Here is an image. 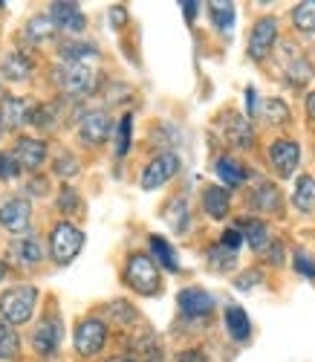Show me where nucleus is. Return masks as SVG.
Masks as SVG:
<instances>
[{
  "instance_id": "obj_37",
  "label": "nucleus",
  "mask_w": 315,
  "mask_h": 362,
  "mask_svg": "<svg viewBox=\"0 0 315 362\" xmlns=\"http://www.w3.org/2000/svg\"><path fill=\"white\" fill-rule=\"evenodd\" d=\"M243 240H246V238H243V229H240V226H232V229L223 232V238H220V247H226V250L237 252Z\"/></svg>"
},
{
  "instance_id": "obj_4",
  "label": "nucleus",
  "mask_w": 315,
  "mask_h": 362,
  "mask_svg": "<svg viewBox=\"0 0 315 362\" xmlns=\"http://www.w3.org/2000/svg\"><path fill=\"white\" fill-rule=\"evenodd\" d=\"M58 84L67 96H81L96 87V70L90 64H61L58 67Z\"/></svg>"
},
{
  "instance_id": "obj_26",
  "label": "nucleus",
  "mask_w": 315,
  "mask_h": 362,
  "mask_svg": "<svg viewBox=\"0 0 315 362\" xmlns=\"http://www.w3.org/2000/svg\"><path fill=\"white\" fill-rule=\"evenodd\" d=\"M150 252H153V258L160 261L165 269H171V273H179L177 252L171 250V244H168L165 238H160V235H150Z\"/></svg>"
},
{
  "instance_id": "obj_40",
  "label": "nucleus",
  "mask_w": 315,
  "mask_h": 362,
  "mask_svg": "<svg viewBox=\"0 0 315 362\" xmlns=\"http://www.w3.org/2000/svg\"><path fill=\"white\" fill-rule=\"evenodd\" d=\"M55 174H61V177H73V174H78V163L73 160V157H58V163H55Z\"/></svg>"
},
{
  "instance_id": "obj_10",
  "label": "nucleus",
  "mask_w": 315,
  "mask_h": 362,
  "mask_svg": "<svg viewBox=\"0 0 315 362\" xmlns=\"http://www.w3.org/2000/svg\"><path fill=\"white\" fill-rule=\"evenodd\" d=\"M32 221V206L23 197H9L6 203H0V226L9 232H23Z\"/></svg>"
},
{
  "instance_id": "obj_43",
  "label": "nucleus",
  "mask_w": 315,
  "mask_h": 362,
  "mask_svg": "<svg viewBox=\"0 0 315 362\" xmlns=\"http://www.w3.org/2000/svg\"><path fill=\"white\" fill-rule=\"evenodd\" d=\"M251 281H261V273H258V269H251V273L240 276V279H237V290H249Z\"/></svg>"
},
{
  "instance_id": "obj_33",
  "label": "nucleus",
  "mask_w": 315,
  "mask_h": 362,
  "mask_svg": "<svg viewBox=\"0 0 315 362\" xmlns=\"http://www.w3.org/2000/svg\"><path fill=\"white\" fill-rule=\"evenodd\" d=\"M52 21H49V15H38V18H32L26 23V38L29 41H44V38H49L52 35Z\"/></svg>"
},
{
  "instance_id": "obj_3",
  "label": "nucleus",
  "mask_w": 315,
  "mask_h": 362,
  "mask_svg": "<svg viewBox=\"0 0 315 362\" xmlns=\"http://www.w3.org/2000/svg\"><path fill=\"white\" fill-rule=\"evenodd\" d=\"M84 247V232L78 226H73L70 221L55 223L52 235H49V252L55 264H70Z\"/></svg>"
},
{
  "instance_id": "obj_35",
  "label": "nucleus",
  "mask_w": 315,
  "mask_h": 362,
  "mask_svg": "<svg viewBox=\"0 0 315 362\" xmlns=\"http://www.w3.org/2000/svg\"><path fill=\"white\" fill-rule=\"evenodd\" d=\"M234 261H237V252H232V250H226V247H214V250L208 252V264H211L214 269H232Z\"/></svg>"
},
{
  "instance_id": "obj_17",
  "label": "nucleus",
  "mask_w": 315,
  "mask_h": 362,
  "mask_svg": "<svg viewBox=\"0 0 315 362\" xmlns=\"http://www.w3.org/2000/svg\"><path fill=\"white\" fill-rule=\"evenodd\" d=\"M223 128H226L229 142L237 145V148H251V142H255V131H251V122H249L246 116H240V113H229L226 122H223Z\"/></svg>"
},
{
  "instance_id": "obj_27",
  "label": "nucleus",
  "mask_w": 315,
  "mask_h": 362,
  "mask_svg": "<svg viewBox=\"0 0 315 362\" xmlns=\"http://www.w3.org/2000/svg\"><path fill=\"white\" fill-rule=\"evenodd\" d=\"M251 206L258 209V212H275L280 209V192L272 186V183H261L251 194Z\"/></svg>"
},
{
  "instance_id": "obj_49",
  "label": "nucleus",
  "mask_w": 315,
  "mask_h": 362,
  "mask_svg": "<svg viewBox=\"0 0 315 362\" xmlns=\"http://www.w3.org/2000/svg\"><path fill=\"white\" fill-rule=\"evenodd\" d=\"M107 362H136V359H131V356H113V359H107Z\"/></svg>"
},
{
  "instance_id": "obj_32",
  "label": "nucleus",
  "mask_w": 315,
  "mask_h": 362,
  "mask_svg": "<svg viewBox=\"0 0 315 362\" xmlns=\"http://www.w3.org/2000/svg\"><path fill=\"white\" fill-rule=\"evenodd\" d=\"M292 23L301 33H315V0H304L292 9Z\"/></svg>"
},
{
  "instance_id": "obj_22",
  "label": "nucleus",
  "mask_w": 315,
  "mask_h": 362,
  "mask_svg": "<svg viewBox=\"0 0 315 362\" xmlns=\"http://www.w3.org/2000/svg\"><path fill=\"white\" fill-rule=\"evenodd\" d=\"M226 327H229L232 339H237V342H246V339L251 337V322H249L246 310L237 308V305L226 308Z\"/></svg>"
},
{
  "instance_id": "obj_12",
  "label": "nucleus",
  "mask_w": 315,
  "mask_h": 362,
  "mask_svg": "<svg viewBox=\"0 0 315 362\" xmlns=\"http://www.w3.org/2000/svg\"><path fill=\"white\" fill-rule=\"evenodd\" d=\"M49 21L61 29V33H73V35H78L81 29L87 26V18L78 9V4H64V0L49 4Z\"/></svg>"
},
{
  "instance_id": "obj_15",
  "label": "nucleus",
  "mask_w": 315,
  "mask_h": 362,
  "mask_svg": "<svg viewBox=\"0 0 315 362\" xmlns=\"http://www.w3.org/2000/svg\"><path fill=\"white\" fill-rule=\"evenodd\" d=\"M12 157L18 160L20 168H38L47 160V145L41 139H18Z\"/></svg>"
},
{
  "instance_id": "obj_51",
  "label": "nucleus",
  "mask_w": 315,
  "mask_h": 362,
  "mask_svg": "<svg viewBox=\"0 0 315 362\" xmlns=\"http://www.w3.org/2000/svg\"><path fill=\"white\" fill-rule=\"evenodd\" d=\"M0 136H4V122H0Z\"/></svg>"
},
{
  "instance_id": "obj_25",
  "label": "nucleus",
  "mask_w": 315,
  "mask_h": 362,
  "mask_svg": "<svg viewBox=\"0 0 315 362\" xmlns=\"http://www.w3.org/2000/svg\"><path fill=\"white\" fill-rule=\"evenodd\" d=\"M61 55H64L67 64H90L99 58V49L93 44H84V41H76V44H64L61 47Z\"/></svg>"
},
{
  "instance_id": "obj_31",
  "label": "nucleus",
  "mask_w": 315,
  "mask_h": 362,
  "mask_svg": "<svg viewBox=\"0 0 315 362\" xmlns=\"http://www.w3.org/2000/svg\"><path fill=\"white\" fill-rule=\"evenodd\" d=\"M131 142H133V116L124 113V116L119 119V128H116V157L128 154Z\"/></svg>"
},
{
  "instance_id": "obj_39",
  "label": "nucleus",
  "mask_w": 315,
  "mask_h": 362,
  "mask_svg": "<svg viewBox=\"0 0 315 362\" xmlns=\"http://www.w3.org/2000/svg\"><path fill=\"white\" fill-rule=\"evenodd\" d=\"M287 76H292V84H304L307 78H312V67L304 62V58H298V62L287 70Z\"/></svg>"
},
{
  "instance_id": "obj_45",
  "label": "nucleus",
  "mask_w": 315,
  "mask_h": 362,
  "mask_svg": "<svg viewBox=\"0 0 315 362\" xmlns=\"http://www.w3.org/2000/svg\"><path fill=\"white\" fill-rule=\"evenodd\" d=\"M246 99H249V113L255 116L258 113V102H255V90H251V87H246Z\"/></svg>"
},
{
  "instance_id": "obj_7",
  "label": "nucleus",
  "mask_w": 315,
  "mask_h": 362,
  "mask_svg": "<svg viewBox=\"0 0 315 362\" xmlns=\"http://www.w3.org/2000/svg\"><path fill=\"white\" fill-rule=\"evenodd\" d=\"M275 38H278V21L272 15L261 18L255 26H251V35H249V58H255V62L266 58Z\"/></svg>"
},
{
  "instance_id": "obj_29",
  "label": "nucleus",
  "mask_w": 315,
  "mask_h": 362,
  "mask_svg": "<svg viewBox=\"0 0 315 362\" xmlns=\"http://www.w3.org/2000/svg\"><path fill=\"white\" fill-rule=\"evenodd\" d=\"M208 12H211V21H214V26L220 29V33H232L234 18H237L234 4H229V0H217V4H211Z\"/></svg>"
},
{
  "instance_id": "obj_28",
  "label": "nucleus",
  "mask_w": 315,
  "mask_h": 362,
  "mask_svg": "<svg viewBox=\"0 0 315 362\" xmlns=\"http://www.w3.org/2000/svg\"><path fill=\"white\" fill-rule=\"evenodd\" d=\"M258 113H261L263 122H269V125H287L290 122V107L283 105L280 99H263Z\"/></svg>"
},
{
  "instance_id": "obj_19",
  "label": "nucleus",
  "mask_w": 315,
  "mask_h": 362,
  "mask_svg": "<svg viewBox=\"0 0 315 362\" xmlns=\"http://www.w3.org/2000/svg\"><path fill=\"white\" fill-rule=\"evenodd\" d=\"M131 351L136 354L139 362H162V348H160V339H156L150 330H142L139 337H133L131 342Z\"/></svg>"
},
{
  "instance_id": "obj_36",
  "label": "nucleus",
  "mask_w": 315,
  "mask_h": 362,
  "mask_svg": "<svg viewBox=\"0 0 315 362\" xmlns=\"http://www.w3.org/2000/svg\"><path fill=\"white\" fill-rule=\"evenodd\" d=\"M107 313L116 319V322H133L136 319V310L131 301H113V305L107 308Z\"/></svg>"
},
{
  "instance_id": "obj_38",
  "label": "nucleus",
  "mask_w": 315,
  "mask_h": 362,
  "mask_svg": "<svg viewBox=\"0 0 315 362\" xmlns=\"http://www.w3.org/2000/svg\"><path fill=\"white\" fill-rule=\"evenodd\" d=\"M20 174V165L12 154H0V180H15Z\"/></svg>"
},
{
  "instance_id": "obj_14",
  "label": "nucleus",
  "mask_w": 315,
  "mask_h": 362,
  "mask_svg": "<svg viewBox=\"0 0 315 362\" xmlns=\"http://www.w3.org/2000/svg\"><path fill=\"white\" fill-rule=\"evenodd\" d=\"M58 345H61V322L58 319H44L32 334V348L41 356H49V354L58 351Z\"/></svg>"
},
{
  "instance_id": "obj_1",
  "label": "nucleus",
  "mask_w": 315,
  "mask_h": 362,
  "mask_svg": "<svg viewBox=\"0 0 315 362\" xmlns=\"http://www.w3.org/2000/svg\"><path fill=\"white\" fill-rule=\"evenodd\" d=\"M124 281L142 296H156L160 293V269H156V261L145 252L131 255L128 267H124Z\"/></svg>"
},
{
  "instance_id": "obj_34",
  "label": "nucleus",
  "mask_w": 315,
  "mask_h": 362,
  "mask_svg": "<svg viewBox=\"0 0 315 362\" xmlns=\"http://www.w3.org/2000/svg\"><path fill=\"white\" fill-rule=\"evenodd\" d=\"M168 223H171L174 232H182V229L188 226V203H185L182 197L168 206Z\"/></svg>"
},
{
  "instance_id": "obj_8",
  "label": "nucleus",
  "mask_w": 315,
  "mask_h": 362,
  "mask_svg": "<svg viewBox=\"0 0 315 362\" xmlns=\"http://www.w3.org/2000/svg\"><path fill=\"white\" fill-rule=\"evenodd\" d=\"M269 160L280 177H292L298 168V160H301V148L292 139H275L269 145Z\"/></svg>"
},
{
  "instance_id": "obj_16",
  "label": "nucleus",
  "mask_w": 315,
  "mask_h": 362,
  "mask_svg": "<svg viewBox=\"0 0 315 362\" xmlns=\"http://www.w3.org/2000/svg\"><path fill=\"white\" fill-rule=\"evenodd\" d=\"M229 209H232V197L223 186H208L203 192V212L214 221H223L229 215Z\"/></svg>"
},
{
  "instance_id": "obj_50",
  "label": "nucleus",
  "mask_w": 315,
  "mask_h": 362,
  "mask_svg": "<svg viewBox=\"0 0 315 362\" xmlns=\"http://www.w3.org/2000/svg\"><path fill=\"white\" fill-rule=\"evenodd\" d=\"M4 276H6V267H4V261H0V281H4Z\"/></svg>"
},
{
  "instance_id": "obj_41",
  "label": "nucleus",
  "mask_w": 315,
  "mask_h": 362,
  "mask_svg": "<svg viewBox=\"0 0 315 362\" xmlns=\"http://www.w3.org/2000/svg\"><path fill=\"white\" fill-rule=\"evenodd\" d=\"M295 269L301 276H307V279H315V261L307 258L304 252H295Z\"/></svg>"
},
{
  "instance_id": "obj_21",
  "label": "nucleus",
  "mask_w": 315,
  "mask_h": 362,
  "mask_svg": "<svg viewBox=\"0 0 315 362\" xmlns=\"http://www.w3.org/2000/svg\"><path fill=\"white\" fill-rule=\"evenodd\" d=\"M9 252H12V261H18L20 267H35L41 261V247L35 238H18Z\"/></svg>"
},
{
  "instance_id": "obj_23",
  "label": "nucleus",
  "mask_w": 315,
  "mask_h": 362,
  "mask_svg": "<svg viewBox=\"0 0 315 362\" xmlns=\"http://www.w3.org/2000/svg\"><path fill=\"white\" fill-rule=\"evenodd\" d=\"M214 171H217V177L223 180L226 186H243L246 183V168L237 163V160H232V157H220L217 163H214Z\"/></svg>"
},
{
  "instance_id": "obj_30",
  "label": "nucleus",
  "mask_w": 315,
  "mask_h": 362,
  "mask_svg": "<svg viewBox=\"0 0 315 362\" xmlns=\"http://www.w3.org/2000/svg\"><path fill=\"white\" fill-rule=\"evenodd\" d=\"M20 354V339L6 319H0V359H15Z\"/></svg>"
},
{
  "instance_id": "obj_6",
  "label": "nucleus",
  "mask_w": 315,
  "mask_h": 362,
  "mask_svg": "<svg viewBox=\"0 0 315 362\" xmlns=\"http://www.w3.org/2000/svg\"><path fill=\"white\" fill-rule=\"evenodd\" d=\"M177 171H179V157H177V154H171V151H165V154L153 157V160L142 168V180H139V183H142V189H145V192H153V189L165 186Z\"/></svg>"
},
{
  "instance_id": "obj_5",
  "label": "nucleus",
  "mask_w": 315,
  "mask_h": 362,
  "mask_svg": "<svg viewBox=\"0 0 315 362\" xmlns=\"http://www.w3.org/2000/svg\"><path fill=\"white\" fill-rule=\"evenodd\" d=\"M105 342H107V325H105L102 319L90 316V319L78 322V327H76V351H78L81 356H96V354H102Z\"/></svg>"
},
{
  "instance_id": "obj_2",
  "label": "nucleus",
  "mask_w": 315,
  "mask_h": 362,
  "mask_svg": "<svg viewBox=\"0 0 315 362\" xmlns=\"http://www.w3.org/2000/svg\"><path fill=\"white\" fill-rule=\"evenodd\" d=\"M35 301H38V290L35 287H15L0 296V316L9 325H23L32 319L35 313Z\"/></svg>"
},
{
  "instance_id": "obj_24",
  "label": "nucleus",
  "mask_w": 315,
  "mask_h": 362,
  "mask_svg": "<svg viewBox=\"0 0 315 362\" xmlns=\"http://www.w3.org/2000/svg\"><path fill=\"white\" fill-rule=\"evenodd\" d=\"M292 203H295V209H301V212H312L315 209V177H309V174L298 177L295 192H292Z\"/></svg>"
},
{
  "instance_id": "obj_46",
  "label": "nucleus",
  "mask_w": 315,
  "mask_h": 362,
  "mask_svg": "<svg viewBox=\"0 0 315 362\" xmlns=\"http://www.w3.org/2000/svg\"><path fill=\"white\" fill-rule=\"evenodd\" d=\"M197 6H200V4H182V12H185V18H188V21L197 18Z\"/></svg>"
},
{
  "instance_id": "obj_20",
  "label": "nucleus",
  "mask_w": 315,
  "mask_h": 362,
  "mask_svg": "<svg viewBox=\"0 0 315 362\" xmlns=\"http://www.w3.org/2000/svg\"><path fill=\"white\" fill-rule=\"evenodd\" d=\"M0 76L9 78V81H26L32 76V62L23 55V52H9L0 64Z\"/></svg>"
},
{
  "instance_id": "obj_9",
  "label": "nucleus",
  "mask_w": 315,
  "mask_h": 362,
  "mask_svg": "<svg viewBox=\"0 0 315 362\" xmlns=\"http://www.w3.org/2000/svg\"><path fill=\"white\" fill-rule=\"evenodd\" d=\"M32 102H26L20 96H4L0 99V122L6 128H20V125H32V116H35Z\"/></svg>"
},
{
  "instance_id": "obj_18",
  "label": "nucleus",
  "mask_w": 315,
  "mask_h": 362,
  "mask_svg": "<svg viewBox=\"0 0 315 362\" xmlns=\"http://www.w3.org/2000/svg\"><path fill=\"white\" fill-rule=\"evenodd\" d=\"M240 229H243V238L249 240V247L255 250V252H266V250L272 247V238H269V226H266L263 221H258V218H251V221H243V223H240Z\"/></svg>"
},
{
  "instance_id": "obj_48",
  "label": "nucleus",
  "mask_w": 315,
  "mask_h": 362,
  "mask_svg": "<svg viewBox=\"0 0 315 362\" xmlns=\"http://www.w3.org/2000/svg\"><path fill=\"white\" fill-rule=\"evenodd\" d=\"M119 21H124V12L116 6V9H113V23H119Z\"/></svg>"
},
{
  "instance_id": "obj_42",
  "label": "nucleus",
  "mask_w": 315,
  "mask_h": 362,
  "mask_svg": "<svg viewBox=\"0 0 315 362\" xmlns=\"http://www.w3.org/2000/svg\"><path fill=\"white\" fill-rule=\"evenodd\" d=\"M76 203H78V197H76V192L70 186L61 189V197H58V209H61V212H73Z\"/></svg>"
},
{
  "instance_id": "obj_11",
  "label": "nucleus",
  "mask_w": 315,
  "mask_h": 362,
  "mask_svg": "<svg viewBox=\"0 0 315 362\" xmlns=\"http://www.w3.org/2000/svg\"><path fill=\"white\" fill-rule=\"evenodd\" d=\"M113 131V122H110V116L105 110H90L81 116V122H78V134L87 145H102Z\"/></svg>"
},
{
  "instance_id": "obj_44",
  "label": "nucleus",
  "mask_w": 315,
  "mask_h": 362,
  "mask_svg": "<svg viewBox=\"0 0 315 362\" xmlns=\"http://www.w3.org/2000/svg\"><path fill=\"white\" fill-rule=\"evenodd\" d=\"M179 362H206V356H203V351H182Z\"/></svg>"
},
{
  "instance_id": "obj_47",
  "label": "nucleus",
  "mask_w": 315,
  "mask_h": 362,
  "mask_svg": "<svg viewBox=\"0 0 315 362\" xmlns=\"http://www.w3.org/2000/svg\"><path fill=\"white\" fill-rule=\"evenodd\" d=\"M307 113H309V119H315V93L307 96Z\"/></svg>"
},
{
  "instance_id": "obj_13",
  "label": "nucleus",
  "mask_w": 315,
  "mask_h": 362,
  "mask_svg": "<svg viewBox=\"0 0 315 362\" xmlns=\"http://www.w3.org/2000/svg\"><path fill=\"white\" fill-rule=\"evenodd\" d=\"M177 305L185 316H191V319H200V316H208L214 310V296L200 290V287H188L177 296Z\"/></svg>"
}]
</instances>
